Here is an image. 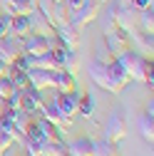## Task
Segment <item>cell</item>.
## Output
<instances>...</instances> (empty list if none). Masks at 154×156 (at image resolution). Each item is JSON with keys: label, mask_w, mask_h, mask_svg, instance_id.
I'll use <instances>...</instances> for the list:
<instances>
[{"label": "cell", "mask_w": 154, "mask_h": 156, "mask_svg": "<svg viewBox=\"0 0 154 156\" xmlns=\"http://www.w3.org/2000/svg\"><path fill=\"white\" fill-rule=\"evenodd\" d=\"M114 60L124 67V72L129 74V80L144 82L149 89L154 87V65H152L149 57H142L139 52H134V50L129 47V50H124L122 55H117Z\"/></svg>", "instance_id": "1"}, {"label": "cell", "mask_w": 154, "mask_h": 156, "mask_svg": "<svg viewBox=\"0 0 154 156\" xmlns=\"http://www.w3.org/2000/svg\"><path fill=\"white\" fill-rule=\"evenodd\" d=\"M80 94H82L80 87L72 89V92H55V94H52V99H55L57 109H60L62 119L70 122V124H72V116L77 114V99H80Z\"/></svg>", "instance_id": "2"}, {"label": "cell", "mask_w": 154, "mask_h": 156, "mask_svg": "<svg viewBox=\"0 0 154 156\" xmlns=\"http://www.w3.org/2000/svg\"><path fill=\"white\" fill-rule=\"evenodd\" d=\"M127 129H129L127 126V116L122 112H114L109 119H107V124H105V136H102V139H107L112 144H119V141H124Z\"/></svg>", "instance_id": "3"}, {"label": "cell", "mask_w": 154, "mask_h": 156, "mask_svg": "<svg viewBox=\"0 0 154 156\" xmlns=\"http://www.w3.org/2000/svg\"><path fill=\"white\" fill-rule=\"evenodd\" d=\"M100 8H102V3H100V0H85V3H82V8L77 10V12H72L70 23H72V25H77V27L82 30V27H87L90 23H94V20H97Z\"/></svg>", "instance_id": "4"}, {"label": "cell", "mask_w": 154, "mask_h": 156, "mask_svg": "<svg viewBox=\"0 0 154 156\" xmlns=\"http://www.w3.org/2000/svg\"><path fill=\"white\" fill-rule=\"evenodd\" d=\"M105 47L117 57L122 55L124 50H129V32L122 30V27H109L105 30Z\"/></svg>", "instance_id": "5"}, {"label": "cell", "mask_w": 154, "mask_h": 156, "mask_svg": "<svg viewBox=\"0 0 154 156\" xmlns=\"http://www.w3.org/2000/svg\"><path fill=\"white\" fill-rule=\"evenodd\" d=\"M129 47L134 52H139L142 57H149L154 52V32H144V30H132L129 32Z\"/></svg>", "instance_id": "6"}, {"label": "cell", "mask_w": 154, "mask_h": 156, "mask_svg": "<svg viewBox=\"0 0 154 156\" xmlns=\"http://www.w3.org/2000/svg\"><path fill=\"white\" fill-rule=\"evenodd\" d=\"M42 102H45V92L35 89V87H25V89H20V104H23V109H25L28 114L37 116V114H40Z\"/></svg>", "instance_id": "7"}, {"label": "cell", "mask_w": 154, "mask_h": 156, "mask_svg": "<svg viewBox=\"0 0 154 156\" xmlns=\"http://www.w3.org/2000/svg\"><path fill=\"white\" fill-rule=\"evenodd\" d=\"M107 72H109V92L112 94H119L132 80H129V74L124 72V67L117 62V60H112L109 65H107Z\"/></svg>", "instance_id": "8"}, {"label": "cell", "mask_w": 154, "mask_h": 156, "mask_svg": "<svg viewBox=\"0 0 154 156\" xmlns=\"http://www.w3.org/2000/svg\"><path fill=\"white\" fill-rule=\"evenodd\" d=\"M23 55V40H17V37H0V60L5 65L15 62L17 57Z\"/></svg>", "instance_id": "9"}, {"label": "cell", "mask_w": 154, "mask_h": 156, "mask_svg": "<svg viewBox=\"0 0 154 156\" xmlns=\"http://www.w3.org/2000/svg\"><path fill=\"white\" fill-rule=\"evenodd\" d=\"M28 82L35 89H52L55 87V69H28Z\"/></svg>", "instance_id": "10"}, {"label": "cell", "mask_w": 154, "mask_h": 156, "mask_svg": "<svg viewBox=\"0 0 154 156\" xmlns=\"http://www.w3.org/2000/svg\"><path fill=\"white\" fill-rule=\"evenodd\" d=\"M55 35L60 37V42H62L65 47H70V50H77V47H80V27H77V25L65 23V25H60V27H55Z\"/></svg>", "instance_id": "11"}, {"label": "cell", "mask_w": 154, "mask_h": 156, "mask_svg": "<svg viewBox=\"0 0 154 156\" xmlns=\"http://www.w3.org/2000/svg\"><path fill=\"white\" fill-rule=\"evenodd\" d=\"M107 65L109 62H102V60H94L90 62V80L97 84V87H102V89H107L109 92V72H107Z\"/></svg>", "instance_id": "12"}, {"label": "cell", "mask_w": 154, "mask_h": 156, "mask_svg": "<svg viewBox=\"0 0 154 156\" xmlns=\"http://www.w3.org/2000/svg\"><path fill=\"white\" fill-rule=\"evenodd\" d=\"M30 32H35V35H45V37H50V35H55V25L47 20V17L40 12V10H32L30 15Z\"/></svg>", "instance_id": "13"}, {"label": "cell", "mask_w": 154, "mask_h": 156, "mask_svg": "<svg viewBox=\"0 0 154 156\" xmlns=\"http://www.w3.org/2000/svg\"><path fill=\"white\" fill-rule=\"evenodd\" d=\"M50 50V42H47V37L45 35H35L30 32L28 37H23V52L25 55H42Z\"/></svg>", "instance_id": "14"}, {"label": "cell", "mask_w": 154, "mask_h": 156, "mask_svg": "<svg viewBox=\"0 0 154 156\" xmlns=\"http://www.w3.org/2000/svg\"><path fill=\"white\" fill-rule=\"evenodd\" d=\"M10 37H17V40H23V37L30 35V17L28 15H13L10 17V30H8Z\"/></svg>", "instance_id": "15"}, {"label": "cell", "mask_w": 154, "mask_h": 156, "mask_svg": "<svg viewBox=\"0 0 154 156\" xmlns=\"http://www.w3.org/2000/svg\"><path fill=\"white\" fill-rule=\"evenodd\" d=\"M55 92H72L77 89V77L72 72H62V69H55Z\"/></svg>", "instance_id": "16"}, {"label": "cell", "mask_w": 154, "mask_h": 156, "mask_svg": "<svg viewBox=\"0 0 154 156\" xmlns=\"http://www.w3.org/2000/svg\"><path fill=\"white\" fill-rule=\"evenodd\" d=\"M5 12L13 17V15H30L37 5H35V0H5Z\"/></svg>", "instance_id": "17"}, {"label": "cell", "mask_w": 154, "mask_h": 156, "mask_svg": "<svg viewBox=\"0 0 154 156\" xmlns=\"http://www.w3.org/2000/svg\"><path fill=\"white\" fill-rule=\"evenodd\" d=\"M37 124H40V131H42V139L47 141H65V129L50 124L47 119H42V116H37Z\"/></svg>", "instance_id": "18"}, {"label": "cell", "mask_w": 154, "mask_h": 156, "mask_svg": "<svg viewBox=\"0 0 154 156\" xmlns=\"http://www.w3.org/2000/svg\"><path fill=\"white\" fill-rule=\"evenodd\" d=\"M139 134H142V139H144L147 144L154 141V114L144 112V114L139 116Z\"/></svg>", "instance_id": "19"}, {"label": "cell", "mask_w": 154, "mask_h": 156, "mask_svg": "<svg viewBox=\"0 0 154 156\" xmlns=\"http://www.w3.org/2000/svg\"><path fill=\"white\" fill-rule=\"evenodd\" d=\"M67 151H70V156H92V141L90 139H75V141H70L67 144Z\"/></svg>", "instance_id": "20"}, {"label": "cell", "mask_w": 154, "mask_h": 156, "mask_svg": "<svg viewBox=\"0 0 154 156\" xmlns=\"http://www.w3.org/2000/svg\"><path fill=\"white\" fill-rule=\"evenodd\" d=\"M92 156H119V151H117V144L100 139V141H92Z\"/></svg>", "instance_id": "21"}, {"label": "cell", "mask_w": 154, "mask_h": 156, "mask_svg": "<svg viewBox=\"0 0 154 156\" xmlns=\"http://www.w3.org/2000/svg\"><path fill=\"white\" fill-rule=\"evenodd\" d=\"M137 30L154 32V10H152V8L137 10Z\"/></svg>", "instance_id": "22"}, {"label": "cell", "mask_w": 154, "mask_h": 156, "mask_svg": "<svg viewBox=\"0 0 154 156\" xmlns=\"http://www.w3.org/2000/svg\"><path fill=\"white\" fill-rule=\"evenodd\" d=\"M77 114L80 116H92L94 114V97L82 92L80 94V99H77Z\"/></svg>", "instance_id": "23"}, {"label": "cell", "mask_w": 154, "mask_h": 156, "mask_svg": "<svg viewBox=\"0 0 154 156\" xmlns=\"http://www.w3.org/2000/svg\"><path fill=\"white\" fill-rule=\"evenodd\" d=\"M50 20H52V25H55V27H60V25L70 23V10L65 8V3H55V8H52V15H50Z\"/></svg>", "instance_id": "24"}, {"label": "cell", "mask_w": 154, "mask_h": 156, "mask_svg": "<svg viewBox=\"0 0 154 156\" xmlns=\"http://www.w3.org/2000/svg\"><path fill=\"white\" fill-rule=\"evenodd\" d=\"M20 144L25 146V156H40V141L30 139V136H23Z\"/></svg>", "instance_id": "25"}, {"label": "cell", "mask_w": 154, "mask_h": 156, "mask_svg": "<svg viewBox=\"0 0 154 156\" xmlns=\"http://www.w3.org/2000/svg\"><path fill=\"white\" fill-rule=\"evenodd\" d=\"M15 92V87H13V80H10V77H0V99H8V97Z\"/></svg>", "instance_id": "26"}, {"label": "cell", "mask_w": 154, "mask_h": 156, "mask_svg": "<svg viewBox=\"0 0 154 156\" xmlns=\"http://www.w3.org/2000/svg\"><path fill=\"white\" fill-rule=\"evenodd\" d=\"M10 80H13V87H15V89H25V87H30V82H28V72H23V69H17V72L10 77Z\"/></svg>", "instance_id": "27"}, {"label": "cell", "mask_w": 154, "mask_h": 156, "mask_svg": "<svg viewBox=\"0 0 154 156\" xmlns=\"http://www.w3.org/2000/svg\"><path fill=\"white\" fill-rule=\"evenodd\" d=\"M8 30H10V15L0 12V37H8Z\"/></svg>", "instance_id": "28"}, {"label": "cell", "mask_w": 154, "mask_h": 156, "mask_svg": "<svg viewBox=\"0 0 154 156\" xmlns=\"http://www.w3.org/2000/svg\"><path fill=\"white\" fill-rule=\"evenodd\" d=\"M152 3H154V0H132L134 10H144V8H152Z\"/></svg>", "instance_id": "29"}, {"label": "cell", "mask_w": 154, "mask_h": 156, "mask_svg": "<svg viewBox=\"0 0 154 156\" xmlns=\"http://www.w3.org/2000/svg\"><path fill=\"white\" fill-rule=\"evenodd\" d=\"M5 67H8V65H5L3 60H0V77H5Z\"/></svg>", "instance_id": "30"}, {"label": "cell", "mask_w": 154, "mask_h": 156, "mask_svg": "<svg viewBox=\"0 0 154 156\" xmlns=\"http://www.w3.org/2000/svg\"><path fill=\"white\" fill-rule=\"evenodd\" d=\"M55 3H62V0H55Z\"/></svg>", "instance_id": "31"}, {"label": "cell", "mask_w": 154, "mask_h": 156, "mask_svg": "<svg viewBox=\"0 0 154 156\" xmlns=\"http://www.w3.org/2000/svg\"><path fill=\"white\" fill-rule=\"evenodd\" d=\"M0 156H3V154H0Z\"/></svg>", "instance_id": "32"}]
</instances>
